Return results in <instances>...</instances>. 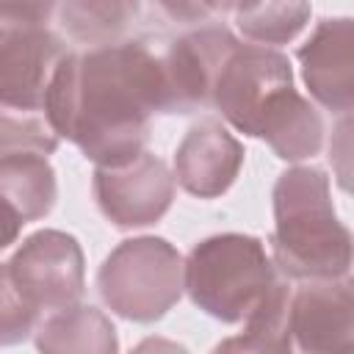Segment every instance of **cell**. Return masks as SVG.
<instances>
[{"instance_id":"20","label":"cell","mask_w":354,"mask_h":354,"mask_svg":"<svg viewBox=\"0 0 354 354\" xmlns=\"http://www.w3.org/2000/svg\"><path fill=\"white\" fill-rule=\"evenodd\" d=\"M329 163L337 185L354 196V113H346L329 138Z\"/></svg>"},{"instance_id":"8","label":"cell","mask_w":354,"mask_h":354,"mask_svg":"<svg viewBox=\"0 0 354 354\" xmlns=\"http://www.w3.org/2000/svg\"><path fill=\"white\" fill-rule=\"evenodd\" d=\"M177 177L152 152H141L122 166H97L91 188L100 210L122 230L155 224L174 199Z\"/></svg>"},{"instance_id":"16","label":"cell","mask_w":354,"mask_h":354,"mask_svg":"<svg viewBox=\"0 0 354 354\" xmlns=\"http://www.w3.org/2000/svg\"><path fill=\"white\" fill-rule=\"evenodd\" d=\"M221 351H290L293 348V288L274 282L246 315L243 332L218 346Z\"/></svg>"},{"instance_id":"21","label":"cell","mask_w":354,"mask_h":354,"mask_svg":"<svg viewBox=\"0 0 354 354\" xmlns=\"http://www.w3.org/2000/svg\"><path fill=\"white\" fill-rule=\"evenodd\" d=\"M58 0H0V19L6 28H39L50 19Z\"/></svg>"},{"instance_id":"5","label":"cell","mask_w":354,"mask_h":354,"mask_svg":"<svg viewBox=\"0 0 354 354\" xmlns=\"http://www.w3.org/2000/svg\"><path fill=\"white\" fill-rule=\"evenodd\" d=\"M83 271V249L69 232L39 230L3 263L0 282L41 318L80 301Z\"/></svg>"},{"instance_id":"11","label":"cell","mask_w":354,"mask_h":354,"mask_svg":"<svg viewBox=\"0 0 354 354\" xmlns=\"http://www.w3.org/2000/svg\"><path fill=\"white\" fill-rule=\"evenodd\" d=\"M293 343L301 351H354V279H310L293 290Z\"/></svg>"},{"instance_id":"7","label":"cell","mask_w":354,"mask_h":354,"mask_svg":"<svg viewBox=\"0 0 354 354\" xmlns=\"http://www.w3.org/2000/svg\"><path fill=\"white\" fill-rule=\"evenodd\" d=\"M241 41L224 25L196 28L174 41L160 55L163 72V113H194L213 105L218 72Z\"/></svg>"},{"instance_id":"22","label":"cell","mask_w":354,"mask_h":354,"mask_svg":"<svg viewBox=\"0 0 354 354\" xmlns=\"http://www.w3.org/2000/svg\"><path fill=\"white\" fill-rule=\"evenodd\" d=\"M152 6L171 22H207L218 14L216 0H152Z\"/></svg>"},{"instance_id":"3","label":"cell","mask_w":354,"mask_h":354,"mask_svg":"<svg viewBox=\"0 0 354 354\" xmlns=\"http://www.w3.org/2000/svg\"><path fill=\"white\" fill-rule=\"evenodd\" d=\"M277 282L266 246L241 232L199 241L185 260V290L210 318L224 324L246 321Z\"/></svg>"},{"instance_id":"10","label":"cell","mask_w":354,"mask_h":354,"mask_svg":"<svg viewBox=\"0 0 354 354\" xmlns=\"http://www.w3.org/2000/svg\"><path fill=\"white\" fill-rule=\"evenodd\" d=\"M296 55L313 100L332 113H354V17L321 19Z\"/></svg>"},{"instance_id":"15","label":"cell","mask_w":354,"mask_h":354,"mask_svg":"<svg viewBox=\"0 0 354 354\" xmlns=\"http://www.w3.org/2000/svg\"><path fill=\"white\" fill-rule=\"evenodd\" d=\"M36 348L50 354H111L119 348L113 324L97 310V307H66L58 313H50L39 324Z\"/></svg>"},{"instance_id":"14","label":"cell","mask_w":354,"mask_h":354,"mask_svg":"<svg viewBox=\"0 0 354 354\" xmlns=\"http://www.w3.org/2000/svg\"><path fill=\"white\" fill-rule=\"evenodd\" d=\"M257 138H263L277 158L296 163L318 155L324 144V122L321 113L293 86H288L266 105Z\"/></svg>"},{"instance_id":"13","label":"cell","mask_w":354,"mask_h":354,"mask_svg":"<svg viewBox=\"0 0 354 354\" xmlns=\"http://www.w3.org/2000/svg\"><path fill=\"white\" fill-rule=\"evenodd\" d=\"M0 194L6 205V235L3 246H11L17 230L28 221L44 218L55 205V171L47 155L39 152H8L0 158Z\"/></svg>"},{"instance_id":"18","label":"cell","mask_w":354,"mask_h":354,"mask_svg":"<svg viewBox=\"0 0 354 354\" xmlns=\"http://www.w3.org/2000/svg\"><path fill=\"white\" fill-rule=\"evenodd\" d=\"M310 0H238V30L257 44H288L310 22Z\"/></svg>"},{"instance_id":"9","label":"cell","mask_w":354,"mask_h":354,"mask_svg":"<svg viewBox=\"0 0 354 354\" xmlns=\"http://www.w3.org/2000/svg\"><path fill=\"white\" fill-rule=\"evenodd\" d=\"M64 41L47 28H6L0 30V102L3 111L36 113L44 100L55 69L66 58Z\"/></svg>"},{"instance_id":"1","label":"cell","mask_w":354,"mask_h":354,"mask_svg":"<svg viewBox=\"0 0 354 354\" xmlns=\"http://www.w3.org/2000/svg\"><path fill=\"white\" fill-rule=\"evenodd\" d=\"M152 113H163L160 55L147 41L66 53L44 100V119L97 166L138 158Z\"/></svg>"},{"instance_id":"12","label":"cell","mask_w":354,"mask_h":354,"mask_svg":"<svg viewBox=\"0 0 354 354\" xmlns=\"http://www.w3.org/2000/svg\"><path fill=\"white\" fill-rule=\"evenodd\" d=\"M243 166V144L218 122L194 124L174 152L177 183L199 199L221 196Z\"/></svg>"},{"instance_id":"19","label":"cell","mask_w":354,"mask_h":354,"mask_svg":"<svg viewBox=\"0 0 354 354\" xmlns=\"http://www.w3.org/2000/svg\"><path fill=\"white\" fill-rule=\"evenodd\" d=\"M58 133L47 119L39 116H14V111H3L0 119V155L8 152H39L53 155L58 147Z\"/></svg>"},{"instance_id":"6","label":"cell","mask_w":354,"mask_h":354,"mask_svg":"<svg viewBox=\"0 0 354 354\" xmlns=\"http://www.w3.org/2000/svg\"><path fill=\"white\" fill-rule=\"evenodd\" d=\"M288 86H293L288 55L268 44H238L218 72L213 105L238 133L257 136L266 105Z\"/></svg>"},{"instance_id":"23","label":"cell","mask_w":354,"mask_h":354,"mask_svg":"<svg viewBox=\"0 0 354 354\" xmlns=\"http://www.w3.org/2000/svg\"><path fill=\"white\" fill-rule=\"evenodd\" d=\"M216 6H218V14H224V11H232L238 6V0H216Z\"/></svg>"},{"instance_id":"17","label":"cell","mask_w":354,"mask_h":354,"mask_svg":"<svg viewBox=\"0 0 354 354\" xmlns=\"http://www.w3.org/2000/svg\"><path fill=\"white\" fill-rule=\"evenodd\" d=\"M138 0H61V22L75 41L116 44L138 19Z\"/></svg>"},{"instance_id":"4","label":"cell","mask_w":354,"mask_h":354,"mask_svg":"<svg viewBox=\"0 0 354 354\" xmlns=\"http://www.w3.org/2000/svg\"><path fill=\"white\" fill-rule=\"evenodd\" d=\"M97 288L116 315L152 324L180 301L185 290V263L166 238H130L105 257Z\"/></svg>"},{"instance_id":"2","label":"cell","mask_w":354,"mask_h":354,"mask_svg":"<svg viewBox=\"0 0 354 354\" xmlns=\"http://www.w3.org/2000/svg\"><path fill=\"white\" fill-rule=\"evenodd\" d=\"M274 263L290 279H337L354 263V238L335 213L329 177L293 166L274 183Z\"/></svg>"}]
</instances>
